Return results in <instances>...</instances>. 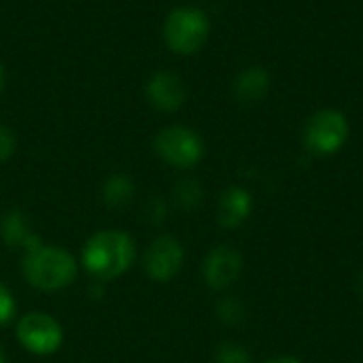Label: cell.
<instances>
[{"mask_svg": "<svg viewBox=\"0 0 363 363\" xmlns=\"http://www.w3.org/2000/svg\"><path fill=\"white\" fill-rule=\"evenodd\" d=\"M21 272L32 287L40 291H57L77 279V259L60 247L40 245L23 255Z\"/></svg>", "mask_w": 363, "mask_h": 363, "instance_id": "obj_2", "label": "cell"}, {"mask_svg": "<svg viewBox=\"0 0 363 363\" xmlns=\"http://www.w3.org/2000/svg\"><path fill=\"white\" fill-rule=\"evenodd\" d=\"M355 287H357V294L363 298V270L359 272V277H357V283H355Z\"/></svg>", "mask_w": 363, "mask_h": 363, "instance_id": "obj_22", "label": "cell"}, {"mask_svg": "<svg viewBox=\"0 0 363 363\" xmlns=\"http://www.w3.org/2000/svg\"><path fill=\"white\" fill-rule=\"evenodd\" d=\"M15 311H17V304H15L13 294L9 291L6 285L0 283V328L6 325L15 317Z\"/></svg>", "mask_w": 363, "mask_h": 363, "instance_id": "obj_17", "label": "cell"}, {"mask_svg": "<svg viewBox=\"0 0 363 363\" xmlns=\"http://www.w3.org/2000/svg\"><path fill=\"white\" fill-rule=\"evenodd\" d=\"M89 294H91V298H94V300H100V298L104 296L102 281H96V283H91V285H89Z\"/></svg>", "mask_w": 363, "mask_h": 363, "instance_id": "obj_21", "label": "cell"}, {"mask_svg": "<svg viewBox=\"0 0 363 363\" xmlns=\"http://www.w3.org/2000/svg\"><path fill=\"white\" fill-rule=\"evenodd\" d=\"M145 217L151 225H162L166 221V202L155 196L147 202V208H145Z\"/></svg>", "mask_w": 363, "mask_h": 363, "instance_id": "obj_18", "label": "cell"}, {"mask_svg": "<svg viewBox=\"0 0 363 363\" xmlns=\"http://www.w3.org/2000/svg\"><path fill=\"white\" fill-rule=\"evenodd\" d=\"M0 238L4 240V245L9 249H19V251H23V255L38 249L40 245H45L40 240V236L32 232L26 213L19 208L9 211L0 219Z\"/></svg>", "mask_w": 363, "mask_h": 363, "instance_id": "obj_11", "label": "cell"}, {"mask_svg": "<svg viewBox=\"0 0 363 363\" xmlns=\"http://www.w3.org/2000/svg\"><path fill=\"white\" fill-rule=\"evenodd\" d=\"M351 136V123L338 108L317 111L304 128V147L317 157H330L345 149Z\"/></svg>", "mask_w": 363, "mask_h": 363, "instance_id": "obj_4", "label": "cell"}, {"mask_svg": "<svg viewBox=\"0 0 363 363\" xmlns=\"http://www.w3.org/2000/svg\"><path fill=\"white\" fill-rule=\"evenodd\" d=\"M264 363H304L302 359L294 357V355H279V357H270L268 362Z\"/></svg>", "mask_w": 363, "mask_h": 363, "instance_id": "obj_20", "label": "cell"}, {"mask_svg": "<svg viewBox=\"0 0 363 363\" xmlns=\"http://www.w3.org/2000/svg\"><path fill=\"white\" fill-rule=\"evenodd\" d=\"M270 72L264 66H249L234 79V96L242 104H255L268 96Z\"/></svg>", "mask_w": 363, "mask_h": 363, "instance_id": "obj_12", "label": "cell"}, {"mask_svg": "<svg viewBox=\"0 0 363 363\" xmlns=\"http://www.w3.org/2000/svg\"><path fill=\"white\" fill-rule=\"evenodd\" d=\"M100 196H102V202L108 208H121L134 196V181L128 174H111L104 181V185L100 189Z\"/></svg>", "mask_w": 363, "mask_h": 363, "instance_id": "obj_13", "label": "cell"}, {"mask_svg": "<svg viewBox=\"0 0 363 363\" xmlns=\"http://www.w3.org/2000/svg\"><path fill=\"white\" fill-rule=\"evenodd\" d=\"M153 149L164 164L179 170L198 166L204 155V143L200 134L187 125H168L160 130L153 140Z\"/></svg>", "mask_w": 363, "mask_h": 363, "instance_id": "obj_5", "label": "cell"}, {"mask_svg": "<svg viewBox=\"0 0 363 363\" xmlns=\"http://www.w3.org/2000/svg\"><path fill=\"white\" fill-rule=\"evenodd\" d=\"M242 274V255L232 245L213 247L202 262V279L208 289L225 291Z\"/></svg>", "mask_w": 363, "mask_h": 363, "instance_id": "obj_8", "label": "cell"}, {"mask_svg": "<svg viewBox=\"0 0 363 363\" xmlns=\"http://www.w3.org/2000/svg\"><path fill=\"white\" fill-rule=\"evenodd\" d=\"M15 136L13 132L0 123V162H6L13 153H15Z\"/></svg>", "mask_w": 363, "mask_h": 363, "instance_id": "obj_19", "label": "cell"}, {"mask_svg": "<svg viewBox=\"0 0 363 363\" xmlns=\"http://www.w3.org/2000/svg\"><path fill=\"white\" fill-rule=\"evenodd\" d=\"M15 336L19 345L34 355H51L55 353L64 342L62 325L47 313L34 311L23 315L17 321Z\"/></svg>", "mask_w": 363, "mask_h": 363, "instance_id": "obj_6", "label": "cell"}, {"mask_svg": "<svg viewBox=\"0 0 363 363\" xmlns=\"http://www.w3.org/2000/svg\"><path fill=\"white\" fill-rule=\"evenodd\" d=\"M211 21L202 9L179 6L164 21V40L177 55H194L208 40Z\"/></svg>", "mask_w": 363, "mask_h": 363, "instance_id": "obj_3", "label": "cell"}, {"mask_svg": "<svg viewBox=\"0 0 363 363\" xmlns=\"http://www.w3.org/2000/svg\"><path fill=\"white\" fill-rule=\"evenodd\" d=\"M2 87H4V68L0 64V91H2Z\"/></svg>", "mask_w": 363, "mask_h": 363, "instance_id": "obj_23", "label": "cell"}, {"mask_svg": "<svg viewBox=\"0 0 363 363\" xmlns=\"http://www.w3.org/2000/svg\"><path fill=\"white\" fill-rule=\"evenodd\" d=\"M253 213V196L249 189L232 185L217 202V221L225 230H238Z\"/></svg>", "mask_w": 363, "mask_h": 363, "instance_id": "obj_10", "label": "cell"}, {"mask_svg": "<svg viewBox=\"0 0 363 363\" xmlns=\"http://www.w3.org/2000/svg\"><path fill=\"white\" fill-rule=\"evenodd\" d=\"M0 363H6V357H4V351L0 349Z\"/></svg>", "mask_w": 363, "mask_h": 363, "instance_id": "obj_24", "label": "cell"}, {"mask_svg": "<svg viewBox=\"0 0 363 363\" xmlns=\"http://www.w3.org/2000/svg\"><path fill=\"white\" fill-rule=\"evenodd\" d=\"M215 315H217V319H219L223 325L234 328V325H240V323L245 321L247 311H245L242 300H238L236 296H225V298H221V300L217 302Z\"/></svg>", "mask_w": 363, "mask_h": 363, "instance_id": "obj_15", "label": "cell"}, {"mask_svg": "<svg viewBox=\"0 0 363 363\" xmlns=\"http://www.w3.org/2000/svg\"><path fill=\"white\" fill-rule=\"evenodd\" d=\"M185 262V251L183 245L174 236H157L145 251L143 257V268L145 274L155 281V283H168L172 281Z\"/></svg>", "mask_w": 363, "mask_h": 363, "instance_id": "obj_7", "label": "cell"}, {"mask_svg": "<svg viewBox=\"0 0 363 363\" xmlns=\"http://www.w3.org/2000/svg\"><path fill=\"white\" fill-rule=\"evenodd\" d=\"M136 257L134 240L119 230L94 234L83 247V266L96 281H113L130 270Z\"/></svg>", "mask_w": 363, "mask_h": 363, "instance_id": "obj_1", "label": "cell"}, {"mask_svg": "<svg viewBox=\"0 0 363 363\" xmlns=\"http://www.w3.org/2000/svg\"><path fill=\"white\" fill-rule=\"evenodd\" d=\"M215 363H251V353L234 340H225L215 349Z\"/></svg>", "mask_w": 363, "mask_h": 363, "instance_id": "obj_16", "label": "cell"}, {"mask_svg": "<svg viewBox=\"0 0 363 363\" xmlns=\"http://www.w3.org/2000/svg\"><path fill=\"white\" fill-rule=\"evenodd\" d=\"M172 198H174L179 208L194 211V208H198L202 204L204 191H202V185L196 179H181L172 189Z\"/></svg>", "mask_w": 363, "mask_h": 363, "instance_id": "obj_14", "label": "cell"}, {"mask_svg": "<svg viewBox=\"0 0 363 363\" xmlns=\"http://www.w3.org/2000/svg\"><path fill=\"white\" fill-rule=\"evenodd\" d=\"M147 100L164 113H174L179 111L185 100H187V89L183 79L177 72L170 70H162L155 72L149 81H147Z\"/></svg>", "mask_w": 363, "mask_h": 363, "instance_id": "obj_9", "label": "cell"}]
</instances>
